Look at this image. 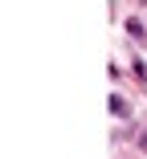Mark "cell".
Returning a JSON list of instances; mask_svg holds the SVG:
<instances>
[{
	"instance_id": "1",
	"label": "cell",
	"mask_w": 147,
	"mask_h": 159,
	"mask_svg": "<svg viewBox=\"0 0 147 159\" xmlns=\"http://www.w3.org/2000/svg\"><path fill=\"white\" fill-rule=\"evenodd\" d=\"M139 147H143V151H147V135H139Z\"/></svg>"
}]
</instances>
